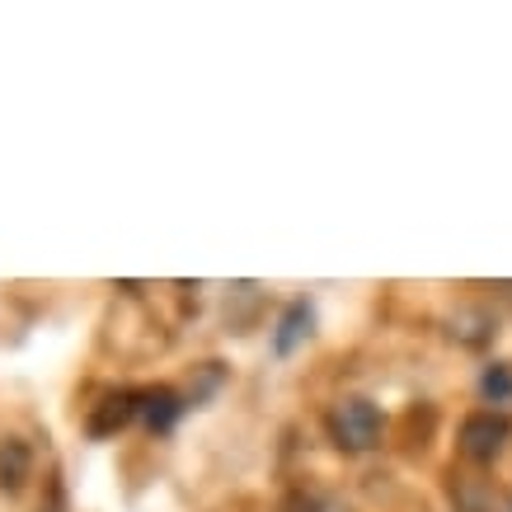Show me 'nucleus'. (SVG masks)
Returning <instances> with one entry per match:
<instances>
[{
	"label": "nucleus",
	"mask_w": 512,
	"mask_h": 512,
	"mask_svg": "<svg viewBox=\"0 0 512 512\" xmlns=\"http://www.w3.org/2000/svg\"><path fill=\"white\" fill-rule=\"evenodd\" d=\"M184 409L188 404L179 400L170 386H156V390H146V395H141V419H146L151 433H170L174 423L184 419Z\"/></svg>",
	"instance_id": "4"
},
{
	"label": "nucleus",
	"mask_w": 512,
	"mask_h": 512,
	"mask_svg": "<svg viewBox=\"0 0 512 512\" xmlns=\"http://www.w3.org/2000/svg\"><path fill=\"white\" fill-rule=\"evenodd\" d=\"M480 395L489 404H503V400H512V367H503V362H494L489 372L480 376Z\"/></svg>",
	"instance_id": "6"
},
{
	"label": "nucleus",
	"mask_w": 512,
	"mask_h": 512,
	"mask_svg": "<svg viewBox=\"0 0 512 512\" xmlns=\"http://www.w3.org/2000/svg\"><path fill=\"white\" fill-rule=\"evenodd\" d=\"M508 437H512V423L503 419V414H494V409L470 414V419L461 423V451H466L470 461H494Z\"/></svg>",
	"instance_id": "2"
},
{
	"label": "nucleus",
	"mask_w": 512,
	"mask_h": 512,
	"mask_svg": "<svg viewBox=\"0 0 512 512\" xmlns=\"http://www.w3.org/2000/svg\"><path fill=\"white\" fill-rule=\"evenodd\" d=\"M137 414H141V395H127V390H123V395H109V400L90 414V433L94 437H109V433H118L127 419H137Z\"/></svg>",
	"instance_id": "5"
},
{
	"label": "nucleus",
	"mask_w": 512,
	"mask_h": 512,
	"mask_svg": "<svg viewBox=\"0 0 512 512\" xmlns=\"http://www.w3.org/2000/svg\"><path fill=\"white\" fill-rule=\"evenodd\" d=\"M329 433L334 442L348 451H367L376 447V437H381V409L372 400H339L334 404V414H329Z\"/></svg>",
	"instance_id": "1"
},
{
	"label": "nucleus",
	"mask_w": 512,
	"mask_h": 512,
	"mask_svg": "<svg viewBox=\"0 0 512 512\" xmlns=\"http://www.w3.org/2000/svg\"><path fill=\"white\" fill-rule=\"evenodd\" d=\"M311 325H315L311 301H292V306H287V315L278 320V329H273V353H278V357H292L301 343L311 339Z\"/></svg>",
	"instance_id": "3"
}]
</instances>
